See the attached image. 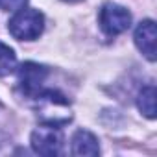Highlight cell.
Segmentation results:
<instances>
[{
    "label": "cell",
    "instance_id": "cell-5",
    "mask_svg": "<svg viewBox=\"0 0 157 157\" xmlns=\"http://www.w3.org/2000/svg\"><path fill=\"white\" fill-rule=\"evenodd\" d=\"M46 76H48V68L44 65H39V63H33V61H26L19 68V83H21L22 91L28 96H35L41 91Z\"/></svg>",
    "mask_w": 157,
    "mask_h": 157
},
{
    "label": "cell",
    "instance_id": "cell-4",
    "mask_svg": "<svg viewBox=\"0 0 157 157\" xmlns=\"http://www.w3.org/2000/svg\"><path fill=\"white\" fill-rule=\"evenodd\" d=\"M32 148L39 155H46V157L59 155L63 148V137L57 128L43 124L32 133Z\"/></svg>",
    "mask_w": 157,
    "mask_h": 157
},
{
    "label": "cell",
    "instance_id": "cell-6",
    "mask_svg": "<svg viewBox=\"0 0 157 157\" xmlns=\"http://www.w3.org/2000/svg\"><path fill=\"white\" fill-rule=\"evenodd\" d=\"M135 44L137 48L142 52V56L148 61H155V39H157V30H155V22L151 19L142 21L137 30H135Z\"/></svg>",
    "mask_w": 157,
    "mask_h": 157
},
{
    "label": "cell",
    "instance_id": "cell-3",
    "mask_svg": "<svg viewBox=\"0 0 157 157\" xmlns=\"http://www.w3.org/2000/svg\"><path fill=\"white\" fill-rule=\"evenodd\" d=\"M98 24L102 32L109 37L124 33L131 26V13L115 2H105L98 13Z\"/></svg>",
    "mask_w": 157,
    "mask_h": 157
},
{
    "label": "cell",
    "instance_id": "cell-11",
    "mask_svg": "<svg viewBox=\"0 0 157 157\" xmlns=\"http://www.w3.org/2000/svg\"><path fill=\"white\" fill-rule=\"evenodd\" d=\"M65 2H78V0H65Z\"/></svg>",
    "mask_w": 157,
    "mask_h": 157
},
{
    "label": "cell",
    "instance_id": "cell-10",
    "mask_svg": "<svg viewBox=\"0 0 157 157\" xmlns=\"http://www.w3.org/2000/svg\"><path fill=\"white\" fill-rule=\"evenodd\" d=\"M28 0H0V10L2 11H17L26 6Z\"/></svg>",
    "mask_w": 157,
    "mask_h": 157
},
{
    "label": "cell",
    "instance_id": "cell-8",
    "mask_svg": "<svg viewBox=\"0 0 157 157\" xmlns=\"http://www.w3.org/2000/svg\"><path fill=\"white\" fill-rule=\"evenodd\" d=\"M137 107L139 111L146 117V118H155V87L153 85H146L139 96H137Z\"/></svg>",
    "mask_w": 157,
    "mask_h": 157
},
{
    "label": "cell",
    "instance_id": "cell-2",
    "mask_svg": "<svg viewBox=\"0 0 157 157\" xmlns=\"http://www.w3.org/2000/svg\"><path fill=\"white\" fill-rule=\"evenodd\" d=\"M8 30L19 41H35L44 30V15L33 8H21L11 17Z\"/></svg>",
    "mask_w": 157,
    "mask_h": 157
},
{
    "label": "cell",
    "instance_id": "cell-9",
    "mask_svg": "<svg viewBox=\"0 0 157 157\" xmlns=\"http://www.w3.org/2000/svg\"><path fill=\"white\" fill-rule=\"evenodd\" d=\"M15 68H17V56L13 48L0 43V78L10 76Z\"/></svg>",
    "mask_w": 157,
    "mask_h": 157
},
{
    "label": "cell",
    "instance_id": "cell-1",
    "mask_svg": "<svg viewBox=\"0 0 157 157\" xmlns=\"http://www.w3.org/2000/svg\"><path fill=\"white\" fill-rule=\"evenodd\" d=\"M33 98H35L33 109L37 113V118L43 124L59 128V126H65L72 120L70 102L59 91H54V89L39 91Z\"/></svg>",
    "mask_w": 157,
    "mask_h": 157
},
{
    "label": "cell",
    "instance_id": "cell-7",
    "mask_svg": "<svg viewBox=\"0 0 157 157\" xmlns=\"http://www.w3.org/2000/svg\"><path fill=\"white\" fill-rule=\"evenodd\" d=\"M100 144L98 139L87 131V129H78L72 137V155H98Z\"/></svg>",
    "mask_w": 157,
    "mask_h": 157
}]
</instances>
